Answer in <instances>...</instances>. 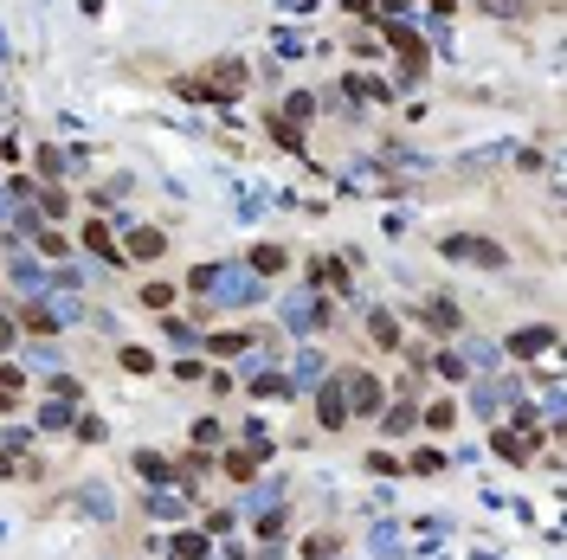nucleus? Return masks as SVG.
Returning <instances> with one entry per match:
<instances>
[{"label": "nucleus", "mask_w": 567, "mask_h": 560, "mask_svg": "<svg viewBox=\"0 0 567 560\" xmlns=\"http://www.w3.org/2000/svg\"><path fill=\"white\" fill-rule=\"evenodd\" d=\"M483 14H496V20H516V14H529V0H477Z\"/></svg>", "instance_id": "3"}, {"label": "nucleus", "mask_w": 567, "mask_h": 560, "mask_svg": "<svg viewBox=\"0 0 567 560\" xmlns=\"http://www.w3.org/2000/svg\"><path fill=\"white\" fill-rule=\"evenodd\" d=\"M129 251H135V258H155V251H162V232H135Z\"/></svg>", "instance_id": "7"}, {"label": "nucleus", "mask_w": 567, "mask_h": 560, "mask_svg": "<svg viewBox=\"0 0 567 560\" xmlns=\"http://www.w3.org/2000/svg\"><path fill=\"white\" fill-rule=\"evenodd\" d=\"M252 264H258V270H284V245H258Z\"/></svg>", "instance_id": "6"}, {"label": "nucleus", "mask_w": 567, "mask_h": 560, "mask_svg": "<svg viewBox=\"0 0 567 560\" xmlns=\"http://www.w3.org/2000/svg\"><path fill=\"white\" fill-rule=\"evenodd\" d=\"M0 58H7V39H0Z\"/></svg>", "instance_id": "9"}, {"label": "nucleus", "mask_w": 567, "mask_h": 560, "mask_svg": "<svg viewBox=\"0 0 567 560\" xmlns=\"http://www.w3.org/2000/svg\"><path fill=\"white\" fill-rule=\"evenodd\" d=\"M433 7H439V14H452V7H458V0H433Z\"/></svg>", "instance_id": "8"}, {"label": "nucleus", "mask_w": 567, "mask_h": 560, "mask_svg": "<svg viewBox=\"0 0 567 560\" xmlns=\"http://www.w3.org/2000/svg\"><path fill=\"white\" fill-rule=\"evenodd\" d=\"M445 251L464 264H503V245H490V239H445Z\"/></svg>", "instance_id": "1"}, {"label": "nucleus", "mask_w": 567, "mask_h": 560, "mask_svg": "<svg viewBox=\"0 0 567 560\" xmlns=\"http://www.w3.org/2000/svg\"><path fill=\"white\" fill-rule=\"evenodd\" d=\"M85 245H91V251H104V258L116 264V245H110V226H91V232H85Z\"/></svg>", "instance_id": "5"}, {"label": "nucleus", "mask_w": 567, "mask_h": 560, "mask_svg": "<svg viewBox=\"0 0 567 560\" xmlns=\"http://www.w3.org/2000/svg\"><path fill=\"white\" fill-rule=\"evenodd\" d=\"M316 110H323L316 91H291V116H316Z\"/></svg>", "instance_id": "4"}, {"label": "nucleus", "mask_w": 567, "mask_h": 560, "mask_svg": "<svg viewBox=\"0 0 567 560\" xmlns=\"http://www.w3.org/2000/svg\"><path fill=\"white\" fill-rule=\"evenodd\" d=\"M342 91H348V97H362V103H387V84H381V78H354V72H348V78H342Z\"/></svg>", "instance_id": "2"}]
</instances>
